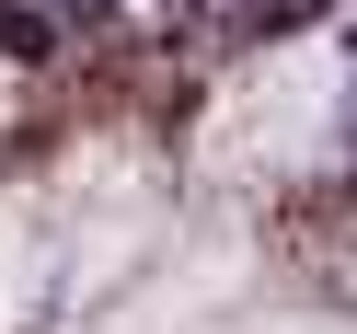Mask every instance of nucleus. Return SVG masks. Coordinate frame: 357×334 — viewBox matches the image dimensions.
<instances>
[{
	"instance_id": "1",
	"label": "nucleus",
	"mask_w": 357,
	"mask_h": 334,
	"mask_svg": "<svg viewBox=\"0 0 357 334\" xmlns=\"http://www.w3.org/2000/svg\"><path fill=\"white\" fill-rule=\"evenodd\" d=\"M334 0H219V35L231 47H277V35H311Z\"/></svg>"
},
{
	"instance_id": "2",
	"label": "nucleus",
	"mask_w": 357,
	"mask_h": 334,
	"mask_svg": "<svg viewBox=\"0 0 357 334\" xmlns=\"http://www.w3.org/2000/svg\"><path fill=\"white\" fill-rule=\"evenodd\" d=\"M0 58L47 70V58H58V12H12V24H0Z\"/></svg>"
},
{
	"instance_id": "3",
	"label": "nucleus",
	"mask_w": 357,
	"mask_h": 334,
	"mask_svg": "<svg viewBox=\"0 0 357 334\" xmlns=\"http://www.w3.org/2000/svg\"><path fill=\"white\" fill-rule=\"evenodd\" d=\"M185 12H208V0H185Z\"/></svg>"
}]
</instances>
